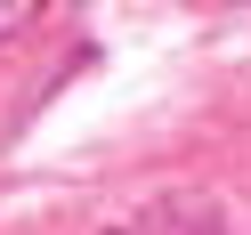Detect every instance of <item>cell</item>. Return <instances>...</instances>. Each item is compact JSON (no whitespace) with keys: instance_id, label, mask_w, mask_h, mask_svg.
Wrapping results in <instances>:
<instances>
[{"instance_id":"cell-1","label":"cell","mask_w":251,"mask_h":235,"mask_svg":"<svg viewBox=\"0 0 251 235\" xmlns=\"http://www.w3.org/2000/svg\"><path fill=\"white\" fill-rule=\"evenodd\" d=\"M41 8H49V0H0V41H17L25 25L41 17Z\"/></svg>"}]
</instances>
